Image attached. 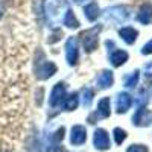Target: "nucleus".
<instances>
[{
  "label": "nucleus",
  "instance_id": "1",
  "mask_svg": "<svg viewBox=\"0 0 152 152\" xmlns=\"http://www.w3.org/2000/svg\"><path fill=\"white\" fill-rule=\"evenodd\" d=\"M43 8H44V14H46L47 20L52 23L58 21L62 14L66 15V12H62V11L69 9L66 0H44Z\"/></svg>",
  "mask_w": 152,
  "mask_h": 152
},
{
  "label": "nucleus",
  "instance_id": "2",
  "mask_svg": "<svg viewBox=\"0 0 152 152\" xmlns=\"http://www.w3.org/2000/svg\"><path fill=\"white\" fill-rule=\"evenodd\" d=\"M38 56L40 58H37L35 61V76L38 79H49L56 72V66L53 62L47 61L41 52H38Z\"/></svg>",
  "mask_w": 152,
  "mask_h": 152
},
{
  "label": "nucleus",
  "instance_id": "3",
  "mask_svg": "<svg viewBox=\"0 0 152 152\" xmlns=\"http://www.w3.org/2000/svg\"><path fill=\"white\" fill-rule=\"evenodd\" d=\"M99 32H100V26H96L93 29H88V31H84L81 34V40H82V44L85 47L87 52H93V50L97 49V43H99Z\"/></svg>",
  "mask_w": 152,
  "mask_h": 152
},
{
  "label": "nucleus",
  "instance_id": "4",
  "mask_svg": "<svg viewBox=\"0 0 152 152\" xmlns=\"http://www.w3.org/2000/svg\"><path fill=\"white\" fill-rule=\"evenodd\" d=\"M132 123L135 126H149L152 123V111L146 107H140L132 116Z\"/></svg>",
  "mask_w": 152,
  "mask_h": 152
},
{
  "label": "nucleus",
  "instance_id": "5",
  "mask_svg": "<svg viewBox=\"0 0 152 152\" xmlns=\"http://www.w3.org/2000/svg\"><path fill=\"white\" fill-rule=\"evenodd\" d=\"M79 50H78V40L75 37H70L66 43V58L70 66H75L78 62Z\"/></svg>",
  "mask_w": 152,
  "mask_h": 152
},
{
  "label": "nucleus",
  "instance_id": "6",
  "mask_svg": "<svg viewBox=\"0 0 152 152\" xmlns=\"http://www.w3.org/2000/svg\"><path fill=\"white\" fill-rule=\"evenodd\" d=\"M93 143H94V148L97 151H107L110 149V135L107 134L105 129H96L94 131V137H93Z\"/></svg>",
  "mask_w": 152,
  "mask_h": 152
},
{
  "label": "nucleus",
  "instance_id": "7",
  "mask_svg": "<svg viewBox=\"0 0 152 152\" xmlns=\"http://www.w3.org/2000/svg\"><path fill=\"white\" fill-rule=\"evenodd\" d=\"M105 15H107V18H111L117 23H123L129 17V12H128V8H125V6H113V8L107 9Z\"/></svg>",
  "mask_w": 152,
  "mask_h": 152
},
{
  "label": "nucleus",
  "instance_id": "8",
  "mask_svg": "<svg viewBox=\"0 0 152 152\" xmlns=\"http://www.w3.org/2000/svg\"><path fill=\"white\" fill-rule=\"evenodd\" d=\"M70 142L75 146H81L87 142V129L82 125H76L72 128V135H70Z\"/></svg>",
  "mask_w": 152,
  "mask_h": 152
},
{
  "label": "nucleus",
  "instance_id": "9",
  "mask_svg": "<svg viewBox=\"0 0 152 152\" xmlns=\"http://www.w3.org/2000/svg\"><path fill=\"white\" fill-rule=\"evenodd\" d=\"M64 94H66V85L62 84V82L55 84L52 93H50V99H49L50 105H52V107L59 105V104L62 102V100H64Z\"/></svg>",
  "mask_w": 152,
  "mask_h": 152
},
{
  "label": "nucleus",
  "instance_id": "10",
  "mask_svg": "<svg viewBox=\"0 0 152 152\" xmlns=\"http://www.w3.org/2000/svg\"><path fill=\"white\" fill-rule=\"evenodd\" d=\"M132 105V96L128 94V93H120L117 96V102H116V108H117V113H126Z\"/></svg>",
  "mask_w": 152,
  "mask_h": 152
},
{
  "label": "nucleus",
  "instance_id": "11",
  "mask_svg": "<svg viewBox=\"0 0 152 152\" xmlns=\"http://www.w3.org/2000/svg\"><path fill=\"white\" fill-rule=\"evenodd\" d=\"M113 82H114V76H113V72H110V70H104L97 76V85H99V88H102V90L111 87Z\"/></svg>",
  "mask_w": 152,
  "mask_h": 152
},
{
  "label": "nucleus",
  "instance_id": "12",
  "mask_svg": "<svg viewBox=\"0 0 152 152\" xmlns=\"http://www.w3.org/2000/svg\"><path fill=\"white\" fill-rule=\"evenodd\" d=\"M137 18H138V21L143 23V24L151 23V20H152V5L151 3H145L140 8V11H138Z\"/></svg>",
  "mask_w": 152,
  "mask_h": 152
},
{
  "label": "nucleus",
  "instance_id": "13",
  "mask_svg": "<svg viewBox=\"0 0 152 152\" xmlns=\"http://www.w3.org/2000/svg\"><path fill=\"white\" fill-rule=\"evenodd\" d=\"M126 59H128V53L125 50H113L110 55V61L114 67H119V66L125 64Z\"/></svg>",
  "mask_w": 152,
  "mask_h": 152
},
{
  "label": "nucleus",
  "instance_id": "14",
  "mask_svg": "<svg viewBox=\"0 0 152 152\" xmlns=\"http://www.w3.org/2000/svg\"><path fill=\"white\" fill-rule=\"evenodd\" d=\"M111 114V110H110V97H104L102 100L99 102L97 105V113H96V117L97 119H105Z\"/></svg>",
  "mask_w": 152,
  "mask_h": 152
},
{
  "label": "nucleus",
  "instance_id": "15",
  "mask_svg": "<svg viewBox=\"0 0 152 152\" xmlns=\"http://www.w3.org/2000/svg\"><path fill=\"white\" fill-rule=\"evenodd\" d=\"M119 35H120L128 44H132V43L137 40L138 32H137L134 28H129V26H128V28H122V29L119 31Z\"/></svg>",
  "mask_w": 152,
  "mask_h": 152
},
{
  "label": "nucleus",
  "instance_id": "16",
  "mask_svg": "<svg viewBox=\"0 0 152 152\" xmlns=\"http://www.w3.org/2000/svg\"><path fill=\"white\" fill-rule=\"evenodd\" d=\"M84 14H85L87 20H90V21L96 20V18H97V15H99V6H97L96 3H90V5H87V6L84 8Z\"/></svg>",
  "mask_w": 152,
  "mask_h": 152
},
{
  "label": "nucleus",
  "instance_id": "17",
  "mask_svg": "<svg viewBox=\"0 0 152 152\" xmlns=\"http://www.w3.org/2000/svg\"><path fill=\"white\" fill-rule=\"evenodd\" d=\"M62 105H64V110H66V111H73V110H76V107H78V94L73 93V94H70L69 97H64V100H62Z\"/></svg>",
  "mask_w": 152,
  "mask_h": 152
},
{
  "label": "nucleus",
  "instance_id": "18",
  "mask_svg": "<svg viewBox=\"0 0 152 152\" xmlns=\"http://www.w3.org/2000/svg\"><path fill=\"white\" fill-rule=\"evenodd\" d=\"M64 24H66L67 28H70V29H76V28H79V21L76 20V17H75V14H73V11L67 9L66 15H64Z\"/></svg>",
  "mask_w": 152,
  "mask_h": 152
},
{
  "label": "nucleus",
  "instance_id": "19",
  "mask_svg": "<svg viewBox=\"0 0 152 152\" xmlns=\"http://www.w3.org/2000/svg\"><path fill=\"white\" fill-rule=\"evenodd\" d=\"M26 149L28 152H41V143L37 137H31L28 140V145H26Z\"/></svg>",
  "mask_w": 152,
  "mask_h": 152
},
{
  "label": "nucleus",
  "instance_id": "20",
  "mask_svg": "<svg viewBox=\"0 0 152 152\" xmlns=\"http://www.w3.org/2000/svg\"><path fill=\"white\" fill-rule=\"evenodd\" d=\"M138 82V70H135L134 73H131L128 78L125 79V85L126 87H135Z\"/></svg>",
  "mask_w": 152,
  "mask_h": 152
},
{
  "label": "nucleus",
  "instance_id": "21",
  "mask_svg": "<svg viewBox=\"0 0 152 152\" xmlns=\"http://www.w3.org/2000/svg\"><path fill=\"white\" fill-rule=\"evenodd\" d=\"M114 138H116L117 145H122L126 140V131H123L122 128H116L114 129Z\"/></svg>",
  "mask_w": 152,
  "mask_h": 152
},
{
  "label": "nucleus",
  "instance_id": "22",
  "mask_svg": "<svg viewBox=\"0 0 152 152\" xmlns=\"http://www.w3.org/2000/svg\"><path fill=\"white\" fill-rule=\"evenodd\" d=\"M82 96H84V105L90 107L91 102H93V90L91 88H85V90L82 91Z\"/></svg>",
  "mask_w": 152,
  "mask_h": 152
},
{
  "label": "nucleus",
  "instance_id": "23",
  "mask_svg": "<svg viewBox=\"0 0 152 152\" xmlns=\"http://www.w3.org/2000/svg\"><path fill=\"white\" fill-rule=\"evenodd\" d=\"M46 152H67V149L64 146H61L58 143H52V145H49Z\"/></svg>",
  "mask_w": 152,
  "mask_h": 152
},
{
  "label": "nucleus",
  "instance_id": "24",
  "mask_svg": "<svg viewBox=\"0 0 152 152\" xmlns=\"http://www.w3.org/2000/svg\"><path fill=\"white\" fill-rule=\"evenodd\" d=\"M126 152H149L145 145H131Z\"/></svg>",
  "mask_w": 152,
  "mask_h": 152
},
{
  "label": "nucleus",
  "instance_id": "25",
  "mask_svg": "<svg viewBox=\"0 0 152 152\" xmlns=\"http://www.w3.org/2000/svg\"><path fill=\"white\" fill-rule=\"evenodd\" d=\"M62 137H64V128H59V129H56V132L50 137V138H52L53 143H59V142L62 140Z\"/></svg>",
  "mask_w": 152,
  "mask_h": 152
},
{
  "label": "nucleus",
  "instance_id": "26",
  "mask_svg": "<svg viewBox=\"0 0 152 152\" xmlns=\"http://www.w3.org/2000/svg\"><path fill=\"white\" fill-rule=\"evenodd\" d=\"M142 53H143V55H151V53H152V40L143 46V49H142Z\"/></svg>",
  "mask_w": 152,
  "mask_h": 152
},
{
  "label": "nucleus",
  "instance_id": "27",
  "mask_svg": "<svg viewBox=\"0 0 152 152\" xmlns=\"http://www.w3.org/2000/svg\"><path fill=\"white\" fill-rule=\"evenodd\" d=\"M2 15H3V6L0 5V17H2Z\"/></svg>",
  "mask_w": 152,
  "mask_h": 152
},
{
  "label": "nucleus",
  "instance_id": "28",
  "mask_svg": "<svg viewBox=\"0 0 152 152\" xmlns=\"http://www.w3.org/2000/svg\"><path fill=\"white\" fill-rule=\"evenodd\" d=\"M76 3H84V2H87V0H75Z\"/></svg>",
  "mask_w": 152,
  "mask_h": 152
},
{
  "label": "nucleus",
  "instance_id": "29",
  "mask_svg": "<svg viewBox=\"0 0 152 152\" xmlns=\"http://www.w3.org/2000/svg\"><path fill=\"white\" fill-rule=\"evenodd\" d=\"M151 96H152V90H151Z\"/></svg>",
  "mask_w": 152,
  "mask_h": 152
},
{
  "label": "nucleus",
  "instance_id": "30",
  "mask_svg": "<svg viewBox=\"0 0 152 152\" xmlns=\"http://www.w3.org/2000/svg\"><path fill=\"white\" fill-rule=\"evenodd\" d=\"M3 152H6V151H3Z\"/></svg>",
  "mask_w": 152,
  "mask_h": 152
}]
</instances>
